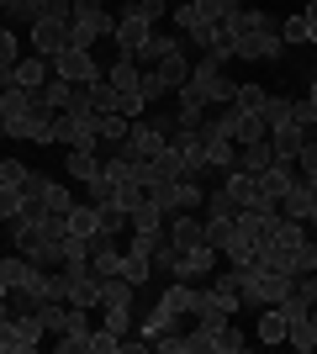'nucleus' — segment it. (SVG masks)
Returning a JSON list of instances; mask_svg holds the SVG:
<instances>
[{"instance_id": "17", "label": "nucleus", "mask_w": 317, "mask_h": 354, "mask_svg": "<svg viewBox=\"0 0 317 354\" xmlns=\"http://www.w3.org/2000/svg\"><path fill=\"white\" fill-rule=\"evenodd\" d=\"M153 74L164 80V90H180L185 80H191V59H185V37H180L175 48H169V53H164L159 64H153Z\"/></svg>"}, {"instance_id": "35", "label": "nucleus", "mask_w": 317, "mask_h": 354, "mask_svg": "<svg viewBox=\"0 0 317 354\" xmlns=\"http://www.w3.org/2000/svg\"><path fill=\"white\" fill-rule=\"evenodd\" d=\"M286 344H291V349H302V354H312V349H317V323H312V312H307L302 323H291Z\"/></svg>"}, {"instance_id": "29", "label": "nucleus", "mask_w": 317, "mask_h": 354, "mask_svg": "<svg viewBox=\"0 0 317 354\" xmlns=\"http://www.w3.org/2000/svg\"><path fill=\"white\" fill-rule=\"evenodd\" d=\"M48 11V0H0V16H6V21H37V16Z\"/></svg>"}, {"instance_id": "11", "label": "nucleus", "mask_w": 317, "mask_h": 354, "mask_svg": "<svg viewBox=\"0 0 317 354\" xmlns=\"http://www.w3.org/2000/svg\"><path fill=\"white\" fill-rule=\"evenodd\" d=\"M27 117H32V95L16 90V85H0V122H6V138H21Z\"/></svg>"}, {"instance_id": "54", "label": "nucleus", "mask_w": 317, "mask_h": 354, "mask_svg": "<svg viewBox=\"0 0 317 354\" xmlns=\"http://www.w3.org/2000/svg\"><path fill=\"white\" fill-rule=\"evenodd\" d=\"M27 180V164L21 159H0V185H21Z\"/></svg>"}, {"instance_id": "12", "label": "nucleus", "mask_w": 317, "mask_h": 354, "mask_svg": "<svg viewBox=\"0 0 317 354\" xmlns=\"http://www.w3.org/2000/svg\"><path fill=\"white\" fill-rule=\"evenodd\" d=\"M148 32H153V21H143V16H133V11H117V53L122 59H137V48L148 43Z\"/></svg>"}, {"instance_id": "50", "label": "nucleus", "mask_w": 317, "mask_h": 354, "mask_svg": "<svg viewBox=\"0 0 317 354\" xmlns=\"http://www.w3.org/2000/svg\"><path fill=\"white\" fill-rule=\"evenodd\" d=\"M191 6H196V11L206 16V21H227V16L238 11V6H233V0H191Z\"/></svg>"}, {"instance_id": "1", "label": "nucleus", "mask_w": 317, "mask_h": 354, "mask_svg": "<svg viewBox=\"0 0 317 354\" xmlns=\"http://www.w3.org/2000/svg\"><path fill=\"white\" fill-rule=\"evenodd\" d=\"M291 286H296V275H280V270H243V307H280Z\"/></svg>"}, {"instance_id": "21", "label": "nucleus", "mask_w": 317, "mask_h": 354, "mask_svg": "<svg viewBox=\"0 0 317 354\" xmlns=\"http://www.w3.org/2000/svg\"><path fill=\"white\" fill-rule=\"evenodd\" d=\"M286 333H291V323H286V312H280V307H265V312H259V328H254L259 344H286Z\"/></svg>"}, {"instance_id": "43", "label": "nucleus", "mask_w": 317, "mask_h": 354, "mask_svg": "<svg viewBox=\"0 0 317 354\" xmlns=\"http://www.w3.org/2000/svg\"><path fill=\"white\" fill-rule=\"evenodd\" d=\"M90 111H95V117H106V111H117V90L106 85V80H95V85H90Z\"/></svg>"}, {"instance_id": "10", "label": "nucleus", "mask_w": 317, "mask_h": 354, "mask_svg": "<svg viewBox=\"0 0 317 354\" xmlns=\"http://www.w3.org/2000/svg\"><path fill=\"white\" fill-rule=\"evenodd\" d=\"M280 53H286L280 32H243V37H238V59L243 64H275Z\"/></svg>"}, {"instance_id": "38", "label": "nucleus", "mask_w": 317, "mask_h": 354, "mask_svg": "<svg viewBox=\"0 0 317 354\" xmlns=\"http://www.w3.org/2000/svg\"><path fill=\"white\" fill-rule=\"evenodd\" d=\"M259 117H265V127H286V122H291V101H286V95H265Z\"/></svg>"}, {"instance_id": "26", "label": "nucleus", "mask_w": 317, "mask_h": 354, "mask_svg": "<svg viewBox=\"0 0 317 354\" xmlns=\"http://www.w3.org/2000/svg\"><path fill=\"white\" fill-rule=\"evenodd\" d=\"M175 43H180V37H164V32L153 27V32H148V43L137 48V69H153V64L164 59V53H169V48H175Z\"/></svg>"}, {"instance_id": "23", "label": "nucleus", "mask_w": 317, "mask_h": 354, "mask_svg": "<svg viewBox=\"0 0 317 354\" xmlns=\"http://www.w3.org/2000/svg\"><path fill=\"white\" fill-rule=\"evenodd\" d=\"M302 127L296 122H286V127H270V148H275V159H291L296 164V148H302Z\"/></svg>"}, {"instance_id": "49", "label": "nucleus", "mask_w": 317, "mask_h": 354, "mask_svg": "<svg viewBox=\"0 0 317 354\" xmlns=\"http://www.w3.org/2000/svg\"><path fill=\"white\" fill-rule=\"evenodd\" d=\"M265 95H270V90H259V85H238V90H233V106H238V111H259V106H265Z\"/></svg>"}, {"instance_id": "56", "label": "nucleus", "mask_w": 317, "mask_h": 354, "mask_svg": "<svg viewBox=\"0 0 317 354\" xmlns=\"http://www.w3.org/2000/svg\"><path fill=\"white\" fill-rule=\"evenodd\" d=\"M64 111H90V85H75L69 90V106Z\"/></svg>"}, {"instance_id": "19", "label": "nucleus", "mask_w": 317, "mask_h": 354, "mask_svg": "<svg viewBox=\"0 0 317 354\" xmlns=\"http://www.w3.org/2000/svg\"><path fill=\"white\" fill-rule=\"evenodd\" d=\"M37 212H43V217H64V222H69V212H75V191H69L64 180H48L43 196H37Z\"/></svg>"}, {"instance_id": "20", "label": "nucleus", "mask_w": 317, "mask_h": 354, "mask_svg": "<svg viewBox=\"0 0 317 354\" xmlns=\"http://www.w3.org/2000/svg\"><path fill=\"white\" fill-rule=\"evenodd\" d=\"M101 148H69V164H64V169H69V175L79 180V185H90L95 175H101Z\"/></svg>"}, {"instance_id": "24", "label": "nucleus", "mask_w": 317, "mask_h": 354, "mask_svg": "<svg viewBox=\"0 0 317 354\" xmlns=\"http://www.w3.org/2000/svg\"><path fill=\"white\" fill-rule=\"evenodd\" d=\"M206 243L217 254H227L233 243H238V217H206Z\"/></svg>"}, {"instance_id": "42", "label": "nucleus", "mask_w": 317, "mask_h": 354, "mask_svg": "<svg viewBox=\"0 0 317 354\" xmlns=\"http://www.w3.org/2000/svg\"><path fill=\"white\" fill-rule=\"evenodd\" d=\"M159 222H164V212L153 207L148 196H143V201H137V207L127 212V227H159Z\"/></svg>"}, {"instance_id": "31", "label": "nucleus", "mask_w": 317, "mask_h": 354, "mask_svg": "<svg viewBox=\"0 0 317 354\" xmlns=\"http://www.w3.org/2000/svg\"><path fill=\"white\" fill-rule=\"evenodd\" d=\"M95 227H101V212H95L90 201H75V212H69V233H75V238H90Z\"/></svg>"}, {"instance_id": "28", "label": "nucleus", "mask_w": 317, "mask_h": 354, "mask_svg": "<svg viewBox=\"0 0 317 354\" xmlns=\"http://www.w3.org/2000/svg\"><path fill=\"white\" fill-rule=\"evenodd\" d=\"M69 301H75V307H85V312L101 307V275H95V270H90V275H75V291H69Z\"/></svg>"}, {"instance_id": "37", "label": "nucleus", "mask_w": 317, "mask_h": 354, "mask_svg": "<svg viewBox=\"0 0 317 354\" xmlns=\"http://www.w3.org/2000/svg\"><path fill=\"white\" fill-rule=\"evenodd\" d=\"M101 317H106V328H111V333H127V328H133V301H106Z\"/></svg>"}, {"instance_id": "7", "label": "nucleus", "mask_w": 317, "mask_h": 354, "mask_svg": "<svg viewBox=\"0 0 317 354\" xmlns=\"http://www.w3.org/2000/svg\"><path fill=\"white\" fill-rule=\"evenodd\" d=\"M53 74H64L69 85H95V80H106L101 64L90 59V48H64L59 59H53Z\"/></svg>"}, {"instance_id": "62", "label": "nucleus", "mask_w": 317, "mask_h": 354, "mask_svg": "<svg viewBox=\"0 0 317 354\" xmlns=\"http://www.w3.org/2000/svg\"><path fill=\"white\" fill-rule=\"evenodd\" d=\"M312 323H317V307H312Z\"/></svg>"}, {"instance_id": "46", "label": "nucleus", "mask_w": 317, "mask_h": 354, "mask_svg": "<svg viewBox=\"0 0 317 354\" xmlns=\"http://www.w3.org/2000/svg\"><path fill=\"white\" fill-rule=\"evenodd\" d=\"M117 111H122V117H127V122H137V117H143V111H148V101H143L137 90H117Z\"/></svg>"}, {"instance_id": "57", "label": "nucleus", "mask_w": 317, "mask_h": 354, "mask_svg": "<svg viewBox=\"0 0 317 354\" xmlns=\"http://www.w3.org/2000/svg\"><path fill=\"white\" fill-rule=\"evenodd\" d=\"M296 291H302L307 301H312V307H317V270H312V275H296Z\"/></svg>"}, {"instance_id": "13", "label": "nucleus", "mask_w": 317, "mask_h": 354, "mask_svg": "<svg viewBox=\"0 0 317 354\" xmlns=\"http://www.w3.org/2000/svg\"><path fill=\"white\" fill-rule=\"evenodd\" d=\"M48 74H53V59L32 53V59H16V69L6 74V85H16V90H27V95H37V90L48 85Z\"/></svg>"}, {"instance_id": "22", "label": "nucleus", "mask_w": 317, "mask_h": 354, "mask_svg": "<svg viewBox=\"0 0 317 354\" xmlns=\"http://www.w3.org/2000/svg\"><path fill=\"white\" fill-rule=\"evenodd\" d=\"M270 164H275L270 138H265V143H238V169L243 175H259V169H270Z\"/></svg>"}, {"instance_id": "40", "label": "nucleus", "mask_w": 317, "mask_h": 354, "mask_svg": "<svg viewBox=\"0 0 317 354\" xmlns=\"http://www.w3.org/2000/svg\"><path fill=\"white\" fill-rule=\"evenodd\" d=\"M211 354H243V333L233 323H222L217 333H211Z\"/></svg>"}, {"instance_id": "47", "label": "nucleus", "mask_w": 317, "mask_h": 354, "mask_svg": "<svg viewBox=\"0 0 317 354\" xmlns=\"http://www.w3.org/2000/svg\"><path fill=\"white\" fill-rule=\"evenodd\" d=\"M21 207H27L21 191H16V185H0V222H16V217H21Z\"/></svg>"}, {"instance_id": "39", "label": "nucleus", "mask_w": 317, "mask_h": 354, "mask_svg": "<svg viewBox=\"0 0 317 354\" xmlns=\"http://www.w3.org/2000/svg\"><path fill=\"white\" fill-rule=\"evenodd\" d=\"M312 270H317V243L302 238V243L291 249V275H312Z\"/></svg>"}, {"instance_id": "30", "label": "nucleus", "mask_w": 317, "mask_h": 354, "mask_svg": "<svg viewBox=\"0 0 317 354\" xmlns=\"http://www.w3.org/2000/svg\"><path fill=\"white\" fill-rule=\"evenodd\" d=\"M69 90H75V85H69L64 74H48V85L37 90V101H43L48 111H64V106H69Z\"/></svg>"}, {"instance_id": "52", "label": "nucleus", "mask_w": 317, "mask_h": 354, "mask_svg": "<svg viewBox=\"0 0 317 354\" xmlns=\"http://www.w3.org/2000/svg\"><path fill=\"white\" fill-rule=\"evenodd\" d=\"M137 95H143V101H159V95H164V80H159V74H153V69H143V80H137Z\"/></svg>"}, {"instance_id": "33", "label": "nucleus", "mask_w": 317, "mask_h": 354, "mask_svg": "<svg viewBox=\"0 0 317 354\" xmlns=\"http://www.w3.org/2000/svg\"><path fill=\"white\" fill-rule=\"evenodd\" d=\"M238 201H233V191H227V185H217V191H206V212H201V217H238Z\"/></svg>"}, {"instance_id": "60", "label": "nucleus", "mask_w": 317, "mask_h": 354, "mask_svg": "<svg viewBox=\"0 0 317 354\" xmlns=\"http://www.w3.org/2000/svg\"><path fill=\"white\" fill-rule=\"evenodd\" d=\"M307 101H312V106H317V80H312V90H307Z\"/></svg>"}, {"instance_id": "14", "label": "nucleus", "mask_w": 317, "mask_h": 354, "mask_svg": "<svg viewBox=\"0 0 317 354\" xmlns=\"http://www.w3.org/2000/svg\"><path fill=\"white\" fill-rule=\"evenodd\" d=\"M164 238L175 243V249H196V243H206V217H196V212H175L164 227Z\"/></svg>"}, {"instance_id": "9", "label": "nucleus", "mask_w": 317, "mask_h": 354, "mask_svg": "<svg viewBox=\"0 0 317 354\" xmlns=\"http://www.w3.org/2000/svg\"><path fill=\"white\" fill-rule=\"evenodd\" d=\"M64 48H69V21L37 16V21H32V53H43V59H59Z\"/></svg>"}, {"instance_id": "34", "label": "nucleus", "mask_w": 317, "mask_h": 354, "mask_svg": "<svg viewBox=\"0 0 317 354\" xmlns=\"http://www.w3.org/2000/svg\"><path fill=\"white\" fill-rule=\"evenodd\" d=\"M127 127H133V122L122 117V111H106V117H101V143L111 148V153H117V148H122V138H127Z\"/></svg>"}, {"instance_id": "44", "label": "nucleus", "mask_w": 317, "mask_h": 354, "mask_svg": "<svg viewBox=\"0 0 317 354\" xmlns=\"http://www.w3.org/2000/svg\"><path fill=\"white\" fill-rule=\"evenodd\" d=\"M95 212H101V227H106V233H122V227H127V207H122V201H101Z\"/></svg>"}, {"instance_id": "32", "label": "nucleus", "mask_w": 317, "mask_h": 354, "mask_svg": "<svg viewBox=\"0 0 317 354\" xmlns=\"http://www.w3.org/2000/svg\"><path fill=\"white\" fill-rule=\"evenodd\" d=\"M201 207H206L201 180H180V185H175V212H201Z\"/></svg>"}, {"instance_id": "36", "label": "nucleus", "mask_w": 317, "mask_h": 354, "mask_svg": "<svg viewBox=\"0 0 317 354\" xmlns=\"http://www.w3.org/2000/svg\"><path fill=\"white\" fill-rule=\"evenodd\" d=\"M0 354H32V344H27V333L16 328V317L0 323Z\"/></svg>"}, {"instance_id": "25", "label": "nucleus", "mask_w": 317, "mask_h": 354, "mask_svg": "<svg viewBox=\"0 0 317 354\" xmlns=\"http://www.w3.org/2000/svg\"><path fill=\"white\" fill-rule=\"evenodd\" d=\"M137 80H143L137 59H122V53H117V64L106 69V85H111V90H137Z\"/></svg>"}, {"instance_id": "55", "label": "nucleus", "mask_w": 317, "mask_h": 354, "mask_svg": "<svg viewBox=\"0 0 317 354\" xmlns=\"http://www.w3.org/2000/svg\"><path fill=\"white\" fill-rule=\"evenodd\" d=\"M280 43H307V16H291L280 27Z\"/></svg>"}, {"instance_id": "61", "label": "nucleus", "mask_w": 317, "mask_h": 354, "mask_svg": "<svg viewBox=\"0 0 317 354\" xmlns=\"http://www.w3.org/2000/svg\"><path fill=\"white\" fill-rule=\"evenodd\" d=\"M0 138H6V122H0Z\"/></svg>"}, {"instance_id": "53", "label": "nucleus", "mask_w": 317, "mask_h": 354, "mask_svg": "<svg viewBox=\"0 0 317 354\" xmlns=\"http://www.w3.org/2000/svg\"><path fill=\"white\" fill-rule=\"evenodd\" d=\"M127 11H133V16H143V21H153V27H159V16H164V0H133Z\"/></svg>"}, {"instance_id": "58", "label": "nucleus", "mask_w": 317, "mask_h": 354, "mask_svg": "<svg viewBox=\"0 0 317 354\" xmlns=\"http://www.w3.org/2000/svg\"><path fill=\"white\" fill-rule=\"evenodd\" d=\"M302 16H307V43H312V48H317V0H312V6H307V11H302Z\"/></svg>"}, {"instance_id": "51", "label": "nucleus", "mask_w": 317, "mask_h": 354, "mask_svg": "<svg viewBox=\"0 0 317 354\" xmlns=\"http://www.w3.org/2000/svg\"><path fill=\"white\" fill-rule=\"evenodd\" d=\"M291 122H296L302 133H317V106L312 101H291Z\"/></svg>"}, {"instance_id": "4", "label": "nucleus", "mask_w": 317, "mask_h": 354, "mask_svg": "<svg viewBox=\"0 0 317 354\" xmlns=\"http://www.w3.org/2000/svg\"><path fill=\"white\" fill-rule=\"evenodd\" d=\"M169 127H175V122H133V127H127V138H122V159H133V164H143V159H153V153H159V148L169 143Z\"/></svg>"}, {"instance_id": "48", "label": "nucleus", "mask_w": 317, "mask_h": 354, "mask_svg": "<svg viewBox=\"0 0 317 354\" xmlns=\"http://www.w3.org/2000/svg\"><path fill=\"white\" fill-rule=\"evenodd\" d=\"M296 164H302V180H312V175H317V133H307V138H302V148H296Z\"/></svg>"}, {"instance_id": "15", "label": "nucleus", "mask_w": 317, "mask_h": 354, "mask_svg": "<svg viewBox=\"0 0 317 354\" xmlns=\"http://www.w3.org/2000/svg\"><path fill=\"white\" fill-rule=\"evenodd\" d=\"M201 143H206V175H227V169H238V143L222 133H206L201 127Z\"/></svg>"}, {"instance_id": "59", "label": "nucleus", "mask_w": 317, "mask_h": 354, "mask_svg": "<svg viewBox=\"0 0 317 354\" xmlns=\"http://www.w3.org/2000/svg\"><path fill=\"white\" fill-rule=\"evenodd\" d=\"M6 317H11V307H6V296H0V323H6Z\"/></svg>"}, {"instance_id": "27", "label": "nucleus", "mask_w": 317, "mask_h": 354, "mask_svg": "<svg viewBox=\"0 0 317 354\" xmlns=\"http://www.w3.org/2000/svg\"><path fill=\"white\" fill-rule=\"evenodd\" d=\"M117 275H122V281H133V286H143V281L153 275L148 254H137V249H122V265H117Z\"/></svg>"}, {"instance_id": "8", "label": "nucleus", "mask_w": 317, "mask_h": 354, "mask_svg": "<svg viewBox=\"0 0 317 354\" xmlns=\"http://www.w3.org/2000/svg\"><path fill=\"white\" fill-rule=\"evenodd\" d=\"M211 270H217V249H211V243H196V249H180V265H175L169 281L201 286V281H211Z\"/></svg>"}, {"instance_id": "41", "label": "nucleus", "mask_w": 317, "mask_h": 354, "mask_svg": "<svg viewBox=\"0 0 317 354\" xmlns=\"http://www.w3.org/2000/svg\"><path fill=\"white\" fill-rule=\"evenodd\" d=\"M16 59H21V43H16V32H11V27H0V80L16 69Z\"/></svg>"}, {"instance_id": "3", "label": "nucleus", "mask_w": 317, "mask_h": 354, "mask_svg": "<svg viewBox=\"0 0 317 354\" xmlns=\"http://www.w3.org/2000/svg\"><path fill=\"white\" fill-rule=\"evenodd\" d=\"M191 85H201L206 106H227V101H233V90H238V80L227 74V64H217L211 53H201V59L191 64Z\"/></svg>"}, {"instance_id": "2", "label": "nucleus", "mask_w": 317, "mask_h": 354, "mask_svg": "<svg viewBox=\"0 0 317 354\" xmlns=\"http://www.w3.org/2000/svg\"><path fill=\"white\" fill-rule=\"evenodd\" d=\"M53 143L101 148V117H95V111H53Z\"/></svg>"}, {"instance_id": "45", "label": "nucleus", "mask_w": 317, "mask_h": 354, "mask_svg": "<svg viewBox=\"0 0 317 354\" xmlns=\"http://www.w3.org/2000/svg\"><path fill=\"white\" fill-rule=\"evenodd\" d=\"M90 354H117L122 349V333H111V328H90V344H85Z\"/></svg>"}, {"instance_id": "18", "label": "nucleus", "mask_w": 317, "mask_h": 354, "mask_svg": "<svg viewBox=\"0 0 317 354\" xmlns=\"http://www.w3.org/2000/svg\"><path fill=\"white\" fill-rule=\"evenodd\" d=\"M280 217H296V222H317V201H312V185H307L302 175H296V185L286 191V201H280Z\"/></svg>"}, {"instance_id": "16", "label": "nucleus", "mask_w": 317, "mask_h": 354, "mask_svg": "<svg viewBox=\"0 0 317 354\" xmlns=\"http://www.w3.org/2000/svg\"><path fill=\"white\" fill-rule=\"evenodd\" d=\"M175 27H180L185 43H201V53H206V48H211V32H217V21H206L196 6H180V11H175Z\"/></svg>"}, {"instance_id": "5", "label": "nucleus", "mask_w": 317, "mask_h": 354, "mask_svg": "<svg viewBox=\"0 0 317 354\" xmlns=\"http://www.w3.org/2000/svg\"><path fill=\"white\" fill-rule=\"evenodd\" d=\"M233 317H238V296H222V291H211V286L196 296V307H191V323L206 328V333H217V328L233 323Z\"/></svg>"}, {"instance_id": "6", "label": "nucleus", "mask_w": 317, "mask_h": 354, "mask_svg": "<svg viewBox=\"0 0 317 354\" xmlns=\"http://www.w3.org/2000/svg\"><path fill=\"white\" fill-rule=\"evenodd\" d=\"M254 185H259V207H280V201H286V191L296 185V169H291V159H275L270 169H259Z\"/></svg>"}]
</instances>
